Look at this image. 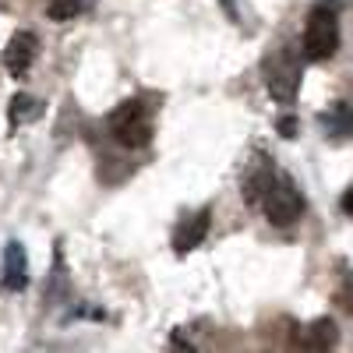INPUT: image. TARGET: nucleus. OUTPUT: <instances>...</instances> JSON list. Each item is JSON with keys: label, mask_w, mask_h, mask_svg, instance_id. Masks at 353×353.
<instances>
[{"label": "nucleus", "mask_w": 353, "mask_h": 353, "mask_svg": "<svg viewBox=\"0 0 353 353\" xmlns=\"http://www.w3.org/2000/svg\"><path fill=\"white\" fill-rule=\"evenodd\" d=\"M32 61H36V36L32 32H14L8 50H4V68L18 78L32 68Z\"/></svg>", "instance_id": "5"}, {"label": "nucleus", "mask_w": 353, "mask_h": 353, "mask_svg": "<svg viewBox=\"0 0 353 353\" xmlns=\"http://www.w3.org/2000/svg\"><path fill=\"white\" fill-rule=\"evenodd\" d=\"M321 124H325V134L343 138V134L350 131V106H346V103H336L325 117H321Z\"/></svg>", "instance_id": "10"}, {"label": "nucleus", "mask_w": 353, "mask_h": 353, "mask_svg": "<svg viewBox=\"0 0 353 353\" xmlns=\"http://www.w3.org/2000/svg\"><path fill=\"white\" fill-rule=\"evenodd\" d=\"M336 321H329V318H318V321H311V325L304 329V346L307 350H329V346H336Z\"/></svg>", "instance_id": "9"}, {"label": "nucleus", "mask_w": 353, "mask_h": 353, "mask_svg": "<svg viewBox=\"0 0 353 353\" xmlns=\"http://www.w3.org/2000/svg\"><path fill=\"white\" fill-rule=\"evenodd\" d=\"M25 283H28V258H25V248L11 241L4 251V290L14 293V290H25Z\"/></svg>", "instance_id": "6"}, {"label": "nucleus", "mask_w": 353, "mask_h": 353, "mask_svg": "<svg viewBox=\"0 0 353 353\" xmlns=\"http://www.w3.org/2000/svg\"><path fill=\"white\" fill-rule=\"evenodd\" d=\"M279 134L293 138V134H297V121H293V117H283V121H279Z\"/></svg>", "instance_id": "13"}, {"label": "nucleus", "mask_w": 353, "mask_h": 353, "mask_svg": "<svg viewBox=\"0 0 353 353\" xmlns=\"http://www.w3.org/2000/svg\"><path fill=\"white\" fill-rule=\"evenodd\" d=\"M205 237H209V209H201V212L188 216V223L176 230L173 244H176V251H181V254H188V251H194Z\"/></svg>", "instance_id": "7"}, {"label": "nucleus", "mask_w": 353, "mask_h": 353, "mask_svg": "<svg viewBox=\"0 0 353 353\" xmlns=\"http://www.w3.org/2000/svg\"><path fill=\"white\" fill-rule=\"evenodd\" d=\"M261 209L272 226H293L304 216V198L290 181H272L261 191Z\"/></svg>", "instance_id": "4"}, {"label": "nucleus", "mask_w": 353, "mask_h": 353, "mask_svg": "<svg viewBox=\"0 0 353 353\" xmlns=\"http://www.w3.org/2000/svg\"><path fill=\"white\" fill-rule=\"evenodd\" d=\"M339 46V18L332 4H318L304 25V57L307 61H329Z\"/></svg>", "instance_id": "2"}, {"label": "nucleus", "mask_w": 353, "mask_h": 353, "mask_svg": "<svg viewBox=\"0 0 353 353\" xmlns=\"http://www.w3.org/2000/svg\"><path fill=\"white\" fill-rule=\"evenodd\" d=\"M43 117V103L36 99V96H25V92H18L14 99H11V106H8V121L14 124V128H21V124H32V121H39Z\"/></svg>", "instance_id": "8"}, {"label": "nucleus", "mask_w": 353, "mask_h": 353, "mask_svg": "<svg viewBox=\"0 0 353 353\" xmlns=\"http://www.w3.org/2000/svg\"><path fill=\"white\" fill-rule=\"evenodd\" d=\"M110 134L117 145L124 149H145L152 141V121H149V110H145L138 99H128L121 103L113 113H110Z\"/></svg>", "instance_id": "1"}, {"label": "nucleus", "mask_w": 353, "mask_h": 353, "mask_svg": "<svg viewBox=\"0 0 353 353\" xmlns=\"http://www.w3.org/2000/svg\"><path fill=\"white\" fill-rule=\"evenodd\" d=\"M343 212H346V216L353 212V191H346V194H343Z\"/></svg>", "instance_id": "14"}, {"label": "nucleus", "mask_w": 353, "mask_h": 353, "mask_svg": "<svg viewBox=\"0 0 353 353\" xmlns=\"http://www.w3.org/2000/svg\"><path fill=\"white\" fill-rule=\"evenodd\" d=\"M68 293V276H64V254L57 251L53 254V276H50V290H46V297L50 301H61Z\"/></svg>", "instance_id": "12"}, {"label": "nucleus", "mask_w": 353, "mask_h": 353, "mask_svg": "<svg viewBox=\"0 0 353 353\" xmlns=\"http://www.w3.org/2000/svg\"><path fill=\"white\" fill-rule=\"evenodd\" d=\"M265 88L276 103H293L301 88V64L290 50H279L265 61Z\"/></svg>", "instance_id": "3"}, {"label": "nucleus", "mask_w": 353, "mask_h": 353, "mask_svg": "<svg viewBox=\"0 0 353 353\" xmlns=\"http://www.w3.org/2000/svg\"><path fill=\"white\" fill-rule=\"evenodd\" d=\"M85 8H88V0H50L46 14H50L53 21H71V18H78Z\"/></svg>", "instance_id": "11"}]
</instances>
